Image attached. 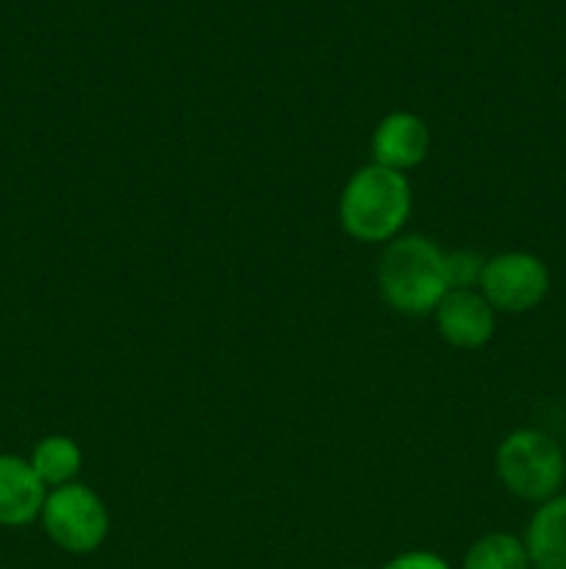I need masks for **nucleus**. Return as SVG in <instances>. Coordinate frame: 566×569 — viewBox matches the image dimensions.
Segmentation results:
<instances>
[{
  "label": "nucleus",
  "mask_w": 566,
  "mask_h": 569,
  "mask_svg": "<svg viewBox=\"0 0 566 569\" xmlns=\"http://www.w3.org/2000/svg\"><path fill=\"white\" fill-rule=\"evenodd\" d=\"M408 214V178L381 164L361 167L338 200L342 228L358 242H388L403 231Z\"/></svg>",
  "instance_id": "obj_2"
},
{
  "label": "nucleus",
  "mask_w": 566,
  "mask_h": 569,
  "mask_svg": "<svg viewBox=\"0 0 566 569\" xmlns=\"http://www.w3.org/2000/svg\"><path fill=\"white\" fill-rule=\"evenodd\" d=\"M433 315L438 333L453 348L477 350L494 337V309L477 289H449Z\"/></svg>",
  "instance_id": "obj_6"
},
{
  "label": "nucleus",
  "mask_w": 566,
  "mask_h": 569,
  "mask_svg": "<svg viewBox=\"0 0 566 569\" xmlns=\"http://www.w3.org/2000/svg\"><path fill=\"white\" fill-rule=\"evenodd\" d=\"M461 569H530V556L525 539L508 531H492L466 550Z\"/></svg>",
  "instance_id": "obj_11"
},
{
  "label": "nucleus",
  "mask_w": 566,
  "mask_h": 569,
  "mask_svg": "<svg viewBox=\"0 0 566 569\" xmlns=\"http://www.w3.org/2000/svg\"><path fill=\"white\" fill-rule=\"evenodd\" d=\"M48 487L39 481L31 461L0 453V526H31L42 515Z\"/></svg>",
  "instance_id": "obj_8"
},
{
  "label": "nucleus",
  "mask_w": 566,
  "mask_h": 569,
  "mask_svg": "<svg viewBox=\"0 0 566 569\" xmlns=\"http://www.w3.org/2000/svg\"><path fill=\"white\" fill-rule=\"evenodd\" d=\"M31 467L39 476V481L44 487H64V483L75 481V476L81 472L83 453L78 448L75 439L61 437V433H53V437H44L33 445L31 450Z\"/></svg>",
  "instance_id": "obj_10"
},
{
  "label": "nucleus",
  "mask_w": 566,
  "mask_h": 569,
  "mask_svg": "<svg viewBox=\"0 0 566 569\" xmlns=\"http://www.w3.org/2000/svg\"><path fill=\"white\" fill-rule=\"evenodd\" d=\"M525 548L530 569H566V495L538 503L527 522Z\"/></svg>",
  "instance_id": "obj_9"
},
{
  "label": "nucleus",
  "mask_w": 566,
  "mask_h": 569,
  "mask_svg": "<svg viewBox=\"0 0 566 569\" xmlns=\"http://www.w3.org/2000/svg\"><path fill=\"white\" fill-rule=\"evenodd\" d=\"M444 250L433 239L411 233L386 244L377 264L381 295L392 309L403 315H431L442 303L447 287Z\"/></svg>",
  "instance_id": "obj_1"
},
{
  "label": "nucleus",
  "mask_w": 566,
  "mask_h": 569,
  "mask_svg": "<svg viewBox=\"0 0 566 569\" xmlns=\"http://www.w3.org/2000/svg\"><path fill=\"white\" fill-rule=\"evenodd\" d=\"M444 267H447L449 289H472L481 283L486 259L477 256L475 250H455V253L444 256Z\"/></svg>",
  "instance_id": "obj_12"
},
{
  "label": "nucleus",
  "mask_w": 566,
  "mask_h": 569,
  "mask_svg": "<svg viewBox=\"0 0 566 569\" xmlns=\"http://www.w3.org/2000/svg\"><path fill=\"white\" fill-rule=\"evenodd\" d=\"M39 520L50 542L72 556L94 553L111 528L109 509L100 495L78 481L50 489Z\"/></svg>",
  "instance_id": "obj_4"
},
{
  "label": "nucleus",
  "mask_w": 566,
  "mask_h": 569,
  "mask_svg": "<svg viewBox=\"0 0 566 569\" xmlns=\"http://www.w3.org/2000/svg\"><path fill=\"white\" fill-rule=\"evenodd\" d=\"M477 287L494 311L525 315L547 298L549 270L538 256L527 250H508L486 259Z\"/></svg>",
  "instance_id": "obj_5"
},
{
  "label": "nucleus",
  "mask_w": 566,
  "mask_h": 569,
  "mask_svg": "<svg viewBox=\"0 0 566 569\" xmlns=\"http://www.w3.org/2000/svg\"><path fill=\"white\" fill-rule=\"evenodd\" d=\"M497 476L511 495L530 503L555 498L566 478L564 450L538 428H519L497 448Z\"/></svg>",
  "instance_id": "obj_3"
},
{
  "label": "nucleus",
  "mask_w": 566,
  "mask_h": 569,
  "mask_svg": "<svg viewBox=\"0 0 566 569\" xmlns=\"http://www.w3.org/2000/svg\"><path fill=\"white\" fill-rule=\"evenodd\" d=\"M431 150V131L425 120L411 111H392L372 133V164L405 172L422 164Z\"/></svg>",
  "instance_id": "obj_7"
},
{
  "label": "nucleus",
  "mask_w": 566,
  "mask_h": 569,
  "mask_svg": "<svg viewBox=\"0 0 566 569\" xmlns=\"http://www.w3.org/2000/svg\"><path fill=\"white\" fill-rule=\"evenodd\" d=\"M383 569H453L442 556L431 553V550H411V553L397 556L388 561Z\"/></svg>",
  "instance_id": "obj_13"
}]
</instances>
